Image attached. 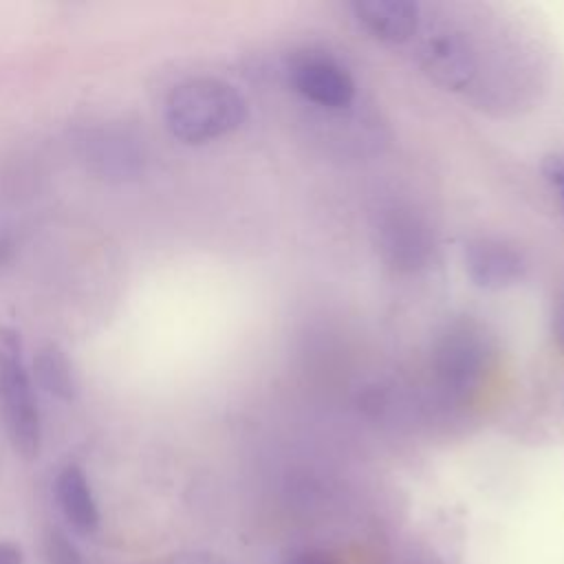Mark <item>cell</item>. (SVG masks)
I'll list each match as a JSON object with an SVG mask.
<instances>
[{"instance_id":"obj_12","label":"cell","mask_w":564,"mask_h":564,"mask_svg":"<svg viewBox=\"0 0 564 564\" xmlns=\"http://www.w3.org/2000/svg\"><path fill=\"white\" fill-rule=\"evenodd\" d=\"M284 564H337V562L328 553H324V551L308 549V551L291 555Z\"/></svg>"},{"instance_id":"obj_13","label":"cell","mask_w":564,"mask_h":564,"mask_svg":"<svg viewBox=\"0 0 564 564\" xmlns=\"http://www.w3.org/2000/svg\"><path fill=\"white\" fill-rule=\"evenodd\" d=\"M0 564H24L22 546L11 540H0Z\"/></svg>"},{"instance_id":"obj_1","label":"cell","mask_w":564,"mask_h":564,"mask_svg":"<svg viewBox=\"0 0 564 564\" xmlns=\"http://www.w3.org/2000/svg\"><path fill=\"white\" fill-rule=\"evenodd\" d=\"M247 104L227 82L216 77H192L176 84L163 104L167 132L187 143L200 145L231 134L242 126Z\"/></svg>"},{"instance_id":"obj_11","label":"cell","mask_w":564,"mask_h":564,"mask_svg":"<svg viewBox=\"0 0 564 564\" xmlns=\"http://www.w3.org/2000/svg\"><path fill=\"white\" fill-rule=\"evenodd\" d=\"M544 174L560 189L564 203V156H549L544 163Z\"/></svg>"},{"instance_id":"obj_6","label":"cell","mask_w":564,"mask_h":564,"mask_svg":"<svg viewBox=\"0 0 564 564\" xmlns=\"http://www.w3.org/2000/svg\"><path fill=\"white\" fill-rule=\"evenodd\" d=\"M55 500L75 533L93 535L99 529V507L90 480L77 463H68L57 471Z\"/></svg>"},{"instance_id":"obj_14","label":"cell","mask_w":564,"mask_h":564,"mask_svg":"<svg viewBox=\"0 0 564 564\" xmlns=\"http://www.w3.org/2000/svg\"><path fill=\"white\" fill-rule=\"evenodd\" d=\"M172 564H225V562L209 553H187V555L176 557Z\"/></svg>"},{"instance_id":"obj_15","label":"cell","mask_w":564,"mask_h":564,"mask_svg":"<svg viewBox=\"0 0 564 564\" xmlns=\"http://www.w3.org/2000/svg\"><path fill=\"white\" fill-rule=\"evenodd\" d=\"M555 333H557V337H560V341L564 344V304L557 308V313H555Z\"/></svg>"},{"instance_id":"obj_2","label":"cell","mask_w":564,"mask_h":564,"mask_svg":"<svg viewBox=\"0 0 564 564\" xmlns=\"http://www.w3.org/2000/svg\"><path fill=\"white\" fill-rule=\"evenodd\" d=\"M0 412L13 452L33 460L42 449V414L24 344L15 328L0 326Z\"/></svg>"},{"instance_id":"obj_8","label":"cell","mask_w":564,"mask_h":564,"mask_svg":"<svg viewBox=\"0 0 564 564\" xmlns=\"http://www.w3.org/2000/svg\"><path fill=\"white\" fill-rule=\"evenodd\" d=\"M421 57L432 77L452 88L465 86L474 73V55L467 42L452 33H438L430 37Z\"/></svg>"},{"instance_id":"obj_5","label":"cell","mask_w":564,"mask_h":564,"mask_svg":"<svg viewBox=\"0 0 564 564\" xmlns=\"http://www.w3.org/2000/svg\"><path fill=\"white\" fill-rule=\"evenodd\" d=\"M350 9L359 26L379 42L401 44L419 26V7L408 0H359Z\"/></svg>"},{"instance_id":"obj_10","label":"cell","mask_w":564,"mask_h":564,"mask_svg":"<svg viewBox=\"0 0 564 564\" xmlns=\"http://www.w3.org/2000/svg\"><path fill=\"white\" fill-rule=\"evenodd\" d=\"M42 553L46 564H86L77 544L59 527H48L42 535Z\"/></svg>"},{"instance_id":"obj_9","label":"cell","mask_w":564,"mask_h":564,"mask_svg":"<svg viewBox=\"0 0 564 564\" xmlns=\"http://www.w3.org/2000/svg\"><path fill=\"white\" fill-rule=\"evenodd\" d=\"M31 372L35 383L59 401H75L79 392V381L75 366L66 350L57 341H44L31 361Z\"/></svg>"},{"instance_id":"obj_3","label":"cell","mask_w":564,"mask_h":564,"mask_svg":"<svg viewBox=\"0 0 564 564\" xmlns=\"http://www.w3.org/2000/svg\"><path fill=\"white\" fill-rule=\"evenodd\" d=\"M75 152L95 178L106 183L137 181L148 165L143 134L123 121H101L79 130Z\"/></svg>"},{"instance_id":"obj_4","label":"cell","mask_w":564,"mask_h":564,"mask_svg":"<svg viewBox=\"0 0 564 564\" xmlns=\"http://www.w3.org/2000/svg\"><path fill=\"white\" fill-rule=\"evenodd\" d=\"M293 88L311 104L324 108H344L355 97L350 73L330 57L304 55L291 66Z\"/></svg>"},{"instance_id":"obj_7","label":"cell","mask_w":564,"mask_h":564,"mask_svg":"<svg viewBox=\"0 0 564 564\" xmlns=\"http://www.w3.org/2000/svg\"><path fill=\"white\" fill-rule=\"evenodd\" d=\"M465 262L469 278L482 289L516 284L524 273L520 253L509 245L489 238L471 242L465 251Z\"/></svg>"}]
</instances>
